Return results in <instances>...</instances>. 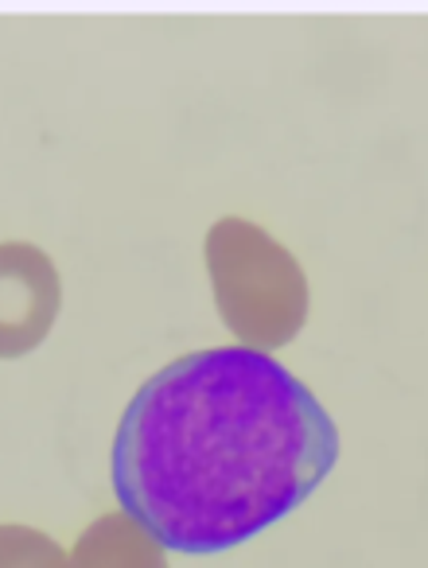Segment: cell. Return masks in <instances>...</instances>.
<instances>
[{"label":"cell","mask_w":428,"mask_h":568,"mask_svg":"<svg viewBox=\"0 0 428 568\" xmlns=\"http://www.w3.org/2000/svg\"><path fill=\"white\" fill-rule=\"evenodd\" d=\"M335 459L316 394L234 343L172 358L136 389L113 436V490L164 549L223 552L293 514Z\"/></svg>","instance_id":"1"},{"label":"cell","mask_w":428,"mask_h":568,"mask_svg":"<svg viewBox=\"0 0 428 568\" xmlns=\"http://www.w3.org/2000/svg\"><path fill=\"white\" fill-rule=\"evenodd\" d=\"M206 273L223 324L249 351H277L308 320V276L300 261L257 222L226 214L206 230Z\"/></svg>","instance_id":"2"},{"label":"cell","mask_w":428,"mask_h":568,"mask_svg":"<svg viewBox=\"0 0 428 568\" xmlns=\"http://www.w3.org/2000/svg\"><path fill=\"white\" fill-rule=\"evenodd\" d=\"M63 304L59 268L40 245L0 242V358H17L48 339Z\"/></svg>","instance_id":"3"},{"label":"cell","mask_w":428,"mask_h":568,"mask_svg":"<svg viewBox=\"0 0 428 568\" xmlns=\"http://www.w3.org/2000/svg\"><path fill=\"white\" fill-rule=\"evenodd\" d=\"M74 568H167V552L125 510L94 518L71 549Z\"/></svg>","instance_id":"4"},{"label":"cell","mask_w":428,"mask_h":568,"mask_svg":"<svg viewBox=\"0 0 428 568\" xmlns=\"http://www.w3.org/2000/svg\"><path fill=\"white\" fill-rule=\"evenodd\" d=\"M0 568H74L71 552L43 529L4 521L0 526Z\"/></svg>","instance_id":"5"}]
</instances>
